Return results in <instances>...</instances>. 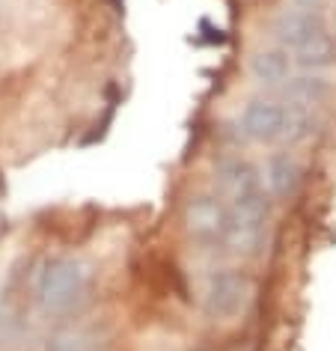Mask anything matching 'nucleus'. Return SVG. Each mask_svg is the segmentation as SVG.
<instances>
[{
  "mask_svg": "<svg viewBox=\"0 0 336 351\" xmlns=\"http://www.w3.org/2000/svg\"><path fill=\"white\" fill-rule=\"evenodd\" d=\"M318 110L286 101L280 95H259L244 101L232 117L235 134L250 146L295 149L318 131Z\"/></svg>",
  "mask_w": 336,
  "mask_h": 351,
  "instance_id": "nucleus-1",
  "label": "nucleus"
},
{
  "mask_svg": "<svg viewBox=\"0 0 336 351\" xmlns=\"http://www.w3.org/2000/svg\"><path fill=\"white\" fill-rule=\"evenodd\" d=\"M268 36L271 45L286 51L298 69L327 72L336 66V27L322 10L309 6L283 10L271 19Z\"/></svg>",
  "mask_w": 336,
  "mask_h": 351,
  "instance_id": "nucleus-2",
  "label": "nucleus"
},
{
  "mask_svg": "<svg viewBox=\"0 0 336 351\" xmlns=\"http://www.w3.org/2000/svg\"><path fill=\"white\" fill-rule=\"evenodd\" d=\"M30 289L48 315H69L90 298L93 265L77 256H51L36 268Z\"/></svg>",
  "mask_w": 336,
  "mask_h": 351,
  "instance_id": "nucleus-3",
  "label": "nucleus"
},
{
  "mask_svg": "<svg viewBox=\"0 0 336 351\" xmlns=\"http://www.w3.org/2000/svg\"><path fill=\"white\" fill-rule=\"evenodd\" d=\"M184 232L200 250L215 256H232V241L238 230V212L215 191L193 194L184 203Z\"/></svg>",
  "mask_w": 336,
  "mask_h": 351,
  "instance_id": "nucleus-4",
  "label": "nucleus"
},
{
  "mask_svg": "<svg viewBox=\"0 0 336 351\" xmlns=\"http://www.w3.org/2000/svg\"><path fill=\"white\" fill-rule=\"evenodd\" d=\"M211 185H215V194L224 197L235 212L271 217V194L265 188L262 170L247 158L241 155L217 158L215 170H211Z\"/></svg>",
  "mask_w": 336,
  "mask_h": 351,
  "instance_id": "nucleus-5",
  "label": "nucleus"
},
{
  "mask_svg": "<svg viewBox=\"0 0 336 351\" xmlns=\"http://www.w3.org/2000/svg\"><path fill=\"white\" fill-rule=\"evenodd\" d=\"M256 286L241 268H211L200 283V310L215 324H232L253 306Z\"/></svg>",
  "mask_w": 336,
  "mask_h": 351,
  "instance_id": "nucleus-6",
  "label": "nucleus"
},
{
  "mask_svg": "<svg viewBox=\"0 0 336 351\" xmlns=\"http://www.w3.org/2000/svg\"><path fill=\"white\" fill-rule=\"evenodd\" d=\"M265 188L274 199H295L307 185V167L300 164V158L289 149L271 152L268 161L262 167Z\"/></svg>",
  "mask_w": 336,
  "mask_h": 351,
  "instance_id": "nucleus-7",
  "label": "nucleus"
},
{
  "mask_svg": "<svg viewBox=\"0 0 336 351\" xmlns=\"http://www.w3.org/2000/svg\"><path fill=\"white\" fill-rule=\"evenodd\" d=\"M333 81L327 77L324 72H313V69H295V72L289 75V81L280 86L277 93L271 95H280V99L286 101H295V104H304V108H324L327 101H331L333 95Z\"/></svg>",
  "mask_w": 336,
  "mask_h": 351,
  "instance_id": "nucleus-8",
  "label": "nucleus"
},
{
  "mask_svg": "<svg viewBox=\"0 0 336 351\" xmlns=\"http://www.w3.org/2000/svg\"><path fill=\"white\" fill-rule=\"evenodd\" d=\"M295 60L277 45L256 48L250 60H247V75L256 86H262L265 93H277L283 84L289 81V75L295 72Z\"/></svg>",
  "mask_w": 336,
  "mask_h": 351,
  "instance_id": "nucleus-9",
  "label": "nucleus"
},
{
  "mask_svg": "<svg viewBox=\"0 0 336 351\" xmlns=\"http://www.w3.org/2000/svg\"><path fill=\"white\" fill-rule=\"evenodd\" d=\"M48 351H95V337H90V333L81 328L77 330L72 328V330L57 333V337L48 342Z\"/></svg>",
  "mask_w": 336,
  "mask_h": 351,
  "instance_id": "nucleus-10",
  "label": "nucleus"
},
{
  "mask_svg": "<svg viewBox=\"0 0 336 351\" xmlns=\"http://www.w3.org/2000/svg\"><path fill=\"white\" fill-rule=\"evenodd\" d=\"M327 0H291V6H309V10H322Z\"/></svg>",
  "mask_w": 336,
  "mask_h": 351,
  "instance_id": "nucleus-11",
  "label": "nucleus"
}]
</instances>
